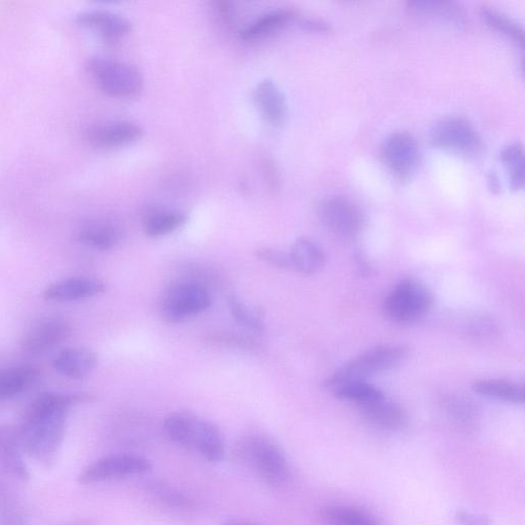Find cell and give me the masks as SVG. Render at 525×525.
<instances>
[{
	"instance_id": "1",
	"label": "cell",
	"mask_w": 525,
	"mask_h": 525,
	"mask_svg": "<svg viewBox=\"0 0 525 525\" xmlns=\"http://www.w3.org/2000/svg\"><path fill=\"white\" fill-rule=\"evenodd\" d=\"M91 400L93 397L88 394H40L32 403L20 433L26 453L40 463H51L64 439L70 409Z\"/></svg>"
},
{
	"instance_id": "2",
	"label": "cell",
	"mask_w": 525,
	"mask_h": 525,
	"mask_svg": "<svg viewBox=\"0 0 525 525\" xmlns=\"http://www.w3.org/2000/svg\"><path fill=\"white\" fill-rule=\"evenodd\" d=\"M165 430L179 447L196 453L209 463H219L225 458L224 436L211 421L186 413H175L167 417Z\"/></svg>"
},
{
	"instance_id": "3",
	"label": "cell",
	"mask_w": 525,
	"mask_h": 525,
	"mask_svg": "<svg viewBox=\"0 0 525 525\" xmlns=\"http://www.w3.org/2000/svg\"><path fill=\"white\" fill-rule=\"evenodd\" d=\"M237 453L242 463L269 486H282L288 481L290 466L287 457L270 438L248 436L239 443Z\"/></svg>"
},
{
	"instance_id": "4",
	"label": "cell",
	"mask_w": 525,
	"mask_h": 525,
	"mask_svg": "<svg viewBox=\"0 0 525 525\" xmlns=\"http://www.w3.org/2000/svg\"><path fill=\"white\" fill-rule=\"evenodd\" d=\"M408 354V348L400 345H382L372 348L346 362L326 382V386L333 389L348 382L367 381L373 376L396 368L407 358Z\"/></svg>"
},
{
	"instance_id": "5",
	"label": "cell",
	"mask_w": 525,
	"mask_h": 525,
	"mask_svg": "<svg viewBox=\"0 0 525 525\" xmlns=\"http://www.w3.org/2000/svg\"><path fill=\"white\" fill-rule=\"evenodd\" d=\"M88 69L99 89L117 99H133L144 89V78L134 65L105 57L92 58Z\"/></svg>"
},
{
	"instance_id": "6",
	"label": "cell",
	"mask_w": 525,
	"mask_h": 525,
	"mask_svg": "<svg viewBox=\"0 0 525 525\" xmlns=\"http://www.w3.org/2000/svg\"><path fill=\"white\" fill-rule=\"evenodd\" d=\"M429 139L434 147L466 157L477 155L482 147L474 126L461 116H447L435 121Z\"/></svg>"
},
{
	"instance_id": "7",
	"label": "cell",
	"mask_w": 525,
	"mask_h": 525,
	"mask_svg": "<svg viewBox=\"0 0 525 525\" xmlns=\"http://www.w3.org/2000/svg\"><path fill=\"white\" fill-rule=\"evenodd\" d=\"M432 305L429 291L415 279L399 282L385 300L387 316L398 323H413L426 315Z\"/></svg>"
},
{
	"instance_id": "8",
	"label": "cell",
	"mask_w": 525,
	"mask_h": 525,
	"mask_svg": "<svg viewBox=\"0 0 525 525\" xmlns=\"http://www.w3.org/2000/svg\"><path fill=\"white\" fill-rule=\"evenodd\" d=\"M211 301L210 292L204 285L196 281H180L166 292L163 314L168 321L180 323L208 310Z\"/></svg>"
},
{
	"instance_id": "9",
	"label": "cell",
	"mask_w": 525,
	"mask_h": 525,
	"mask_svg": "<svg viewBox=\"0 0 525 525\" xmlns=\"http://www.w3.org/2000/svg\"><path fill=\"white\" fill-rule=\"evenodd\" d=\"M380 158L393 177L405 181L412 178L419 168L420 146L407 132L392 133L381 144Z\"/></svg>"
},
{
	"instance_id": "10",
	"label": "cell",
	"mask_w": 525,
	"mask_h": 525,
	"mask_svg": "<svg viewBox=\"0 0 525 525\" xmlns=\"http://www.w3.org/2000/svg\"><path fill=\"white\" fill-rule=\"evenodd\" d=\"M317 216L327 229L343 239H354L362 230L365 219L360 209L345 196L333 195L322 199Z\"/></svg>"
},
{
	"instance_id": "11",
	"label": "cell",
	"mask_w": 525,
	"mask_h": 525,
	"mask_svg": "<svg viewBox=\"0 0 525 525\" xmlns=\"http://www.w3.org/2000/svg\"><path fill=\"white\" fill-rule=\"evenodd\" d=\"M152 465L148 459L135 454H114L103 457L79 474V483L95 484L113 479L127 478L149 472Z\"/></svg>"
},
{
	"instance_id": "12",
	"label": "cell",
	"mask_w": 525,
	"mask_h": 525,
	"mask_svg": "<svg viewBox=\"0 0 525 525\" xmlns=\"http://www.w3.org/2000/svg\"><path fill=\"white\" fill-rule=\"evenodd\" d=\"M70 334L71 327L66 319L46 317L37 321L25 334L22 348L31 356L44 355L66 341Z\"/></svg>"
},
{
	"instance_id": "13",
	"label": "cell",
	"mask_w": 525,
	"mask_h": 525,
	"mask_svg": "<svg viewBox=\"0 0 525 525\" xmlns=\"http://www.w3.org/2000/svg\"><path fill=\"white\" fill-rule=\"evenodd\" d=\"M143 134V129L130 121H109L91 127L87 139L96 147L114 148L135 143Z\"/></svg>"
},
{
	"instance_id": "14",
	"label": "cell",
	"mask_w": 525,
	"mask_h": 525,
	"mask_svg": "<svg viewBox=\"0 0 525 525\" xmlns=\"http://www.w3.org/2000/svg\"><path fill=\"white\" fill-rule=\"evenodd\" d=\"M76 22L89 30L98 33L108 42H115L133 30L129 19L107 10H89L76 16Z\"/></svg>"
},
{
	"instance_id": "15",
	"label": "cell",
	"mask_w": 525,
	"mask_h": 525,
	"mask_svg": "<svg viewBox=\"0 0 525 525\" xmlns=\"http://www.w3.org/2000/svg\"><path fill=\"white\" fill-rule=\"evenodd\" d=\"M106 291L103 281L90 277H73L55 282L45 291V298L53 302H75L99 296Z\"/></svg>"
},
{
	"instance_id": "16",
	"label": "cell",
	"mask_w": 525,
	"mask_h": 525,
	"mask_svg": "<svg viewBox=\"0 0 525 525\" xmlns=\"http://www.w3.org/2000/svg\"><path fill=\"white\" fill-rule=\"evenodd\" d=\"M97 365V354L88 348L64 349L53 360V367L58 373L74 380L88 378Z\"/></svg>"
},
{
	"instance_id": "17",
	"label": "cell",
	"mask_w": 525,
	"mask_h": 525,
	"mask_svg": "<svg viewBox=\"0 0 525 525\" xmlns=\"http://www.w3.org/2000/svg\"><path fill=\"white\" fill-rule=\"evenodd\" d=\"M254 100L266 123L278 126L284 121L288 111L287 101L272 79L266 78L257 85Z\"/></svg>"
},
{
	"instance_id": "18",
	"label": "cell",
	"mask_w": 525,
	"mask_h": 525,
	"mask_svg": "<svg viewBox=\"0 0 525 525\" xmlns=\"http://www.w3.org/2000/svg\"><path fill=\"white\" fill-rule=\"evenodd\" d=\"M298 18V14L292 10L271 11L242 29L239 36L245 43H256L285 29L292 23H297Z\"/></svg>"
},
{
	"instance_id": "19",
	"label": "cell",
	"mask_w": 525,
	"mask_h": 525,
	"mask_svg": "<svg viewBox=\"0 0 525 525\" xmlns=\"http://www.w3.org/2000/svg\"><path fill=\"white\" fill-rule=\"evenodd\" d=\"M360 407L367 420L383 429L395 430L406 422L405 412L385 396Z\"/></svg>"
},
{
	"instance_id": "20",
	"label": "cell",
	"mask_w": 525,
	"mask_h": 525,
	"mask_svg": "<svg viewBox=\"0 0 525 525\" xmlns=\"http://www.w3.org/2000/svg\"><path fill=\"white\" fill-rule=\"evenodd\" d=\"M293 268L305 275L319 272L327 263L325 253L308 238L301 237L295 241L290 253Z\"/></svg>"
},
{
	"instance_id": "21",
	"label": "cell",
	"mask_w": 525,
	"mask_h": 525,
	"mask_svg": "<svg viewBox=\"0 0 525 525\" xmlns=\"http://www.w3.org/2000/svg\"><path fill=\"white\" fill-rule=\"evenodd\" d=\"M473 391L481 396L511 402L514 405H523L525 399L523 384L506 379L478 381L473 385Z\"/></svg>"
},
{
	"instance_id": "22",
	"label": "cell",
	"mask_w": 525,
	"mask_h": 525,
	"mask_svg": "<svg viewBox=\"0 0 525 525\" xmlns=\"http://www.w3.org/2000/svg\"><path fill=\"white\" fill-rule=\"evenodd\" d=\"M38 377V370L29 365L16 366L0 372V399L11 398L28 390Z\"/></svg>"
},
{
	"instance_id": "23",
	"label": "cell",
	"mask_w": 525,
	"mask_h": 525,
	"mask_svg": "<svg viewBox=\"0 0 525 525\" xmlns=\"http://www.w3.org/2000/svg\"><path fill=\"white\" fill-rule=\"evenodd\" d=\"M120 238L119 230L105 223L87 225L77 233V239L82 244L102 251L114 249L118 245Z\"/></svg>"
},
{
	"instance_id": "24",
	"label": "cell",
	"mask_w": 525,
	"mask_h": 525,
	"mask_svg": "<svg viewBox=\"0 0 525 525\" xmlns=\"http://www.w3.org/2000/svg\"><path fill=\"white\" fill-rule=\"evenodd\" d=\"M409 9L422 16H427L441 22H449L461 26L466 23L464 11L458 4L448 2H410Z\"/></svg>"
},
{
	"instance_id": "25",
	"label": "cell",
	"mask_w": 525,
	"mask_h": 525,
	"mask_svg": "<svg viewBox=\"0 0 525 525\" xmlns=\"http://www.w3.org/2000/svg\"><path fill=\"white\" fill-rule=\"evenodd\" d=\"M479 16L484 23L488 24V26L506 35L521 48L523 47V28L508 15L495 8L484 6L480 8Z\"/></svg>"
},
{
	"instance_id": "26",
	"label": "cell",
	"mask_w": 525,
	"mask_h": 525,
	"mask_svg": "<svg viewBox=\"0 0 525 525\" xmlns=\"http://www.w3.org/2000/svg\"><path fill=\"white\" fill-rule=\"evenodd\" d=\"M505 168L509 186L517 191L524 186V153L520 143H511L505 146L500 154Z\"/></svg>"
},
{
	"instance_id": "27",
	"label": "cell",
	"mask_w": 525,
	"mask_h": 525,
	"mask_svg": "<svg viewBox=\"0 0 525 525\" xmlns=\"http://www.w3.org/2000/svg\"><path fill=\"white\" fill-rule=\"evenodd\" d=\"M0 466L23 480L28 477L18 443L14 436L6 430H0Z\"/></svg>"
},
{
	"instance_id": "28",
	"label": "cell",
	"mask_w": 525,
	"mask_h": 525,
	"mask_svg": "<svg viewBox=\"0 0 525 525\" xmlns=\"http://www.w3.org/2000/svg\"><path fill=\"white\" fill-rule=\"evenodd\" d=\"M332 390L336 397L355 402L359 406L367 405V403L385 396L379 388L370 384L368 381L348 382L338 385Z\"/></svg>"
},
{
	"instance_id": "29",
	"label": "cell",
	"mask_w": 525,
	"mask_h": 525,
	"mask_svg": "<svg viewBox=\"0 0 525 525\" xmlns=\"http://www.w3.org/2000/svg\"><path fill=\"white\" fill-rule=\"evenodd\" d=\"M149 494L160 504L180 510H191L195 507L194 501L171 484L164 481L148 483Z\"/></svg>"
},
{
	"instance_id": "30",
	"label": "cell",
	"mask_w": 525,
	"mask_h": 525,
	"mask_svg": "<svg viewBox=\"0 0 525 525\" xmlns=\"http://www.w3.org/2000/svg\"><path fill=\"white\" fill-rule=\"evenodd\" d=\"M188 217L178 212H160L148 217L145 232L150 237L165 236L186 224Z\"/></svg>"
},
{
	"instance_id": "31",
	"label": "cell",
	"mask_w": 525,
	"mask_h": 525,
	"mask_svg": "<svg viewBox=\"0 0 525 525\" xmlns=\"http://www.w3.org/2000/svg\"><path fill=\"white\" fill-rule=\"evenodd\" d=\"M229 306L232 316L239 325L256 333L264 331V314L260 308L252 307L237 297L230 299Z\"/></svg>"
},
{
	"instance_id": "32",
	"label": "cell",
	"mask_w": 525,
	"mask_h": 525,
	"mask_svg": "<svg viewBox=\"0 0 525 525\" xmlns=\"http://www.w3.org/2000/svg\"><path fill=\"white\" fill-rule=\"evenodd\" d=\"M330 525H377L368 514L346 507H330L323 512Z\"/></svg>"
},
{
	"instance_id": "33",
	"label": "cell",
	"mask_w": 525,
	"mask_h": 525,
	"mask_svg": "<svg viewBox=\"0 0 525 525\" xmlns=\"http://www.w3.org/2000/svg\"><path fill=\"white\" fill-rule=\"evenodd\" d=\"M256 257L271 266L281 269L293 268L292 258L290 253L280 251L273 248H262L256 252Z\"/></svg>"
},
{
	"instance_id": "34",
	"label": "cell",
	"mask_w": 525,
	"mask_h": 525,
	"mask_svg": "<svg viewBox=\"0 0 525 525\" xmlns=\"http://www.w3.org/2000/svg\"><path fill=\"white\" fill-rule=\"evenodd\" d=\"M462 525H489L490 521L486 517L475 516L467 513H459L457 516Z\"/></svg>"
},
{
	"instance_id": "35",
	"label": "cell",
	"mask_w": 525,
	"mask_h": 525,
	"mask_svg": "<svg viewBox=\"0 0 525 525\" xmlns=\"http://www.w3.org/2000/svg\"><path fill=\"white\" fill-rule=\"evenodd\" d=\"M222 525H257L252 522L242 521V520H229L224 522Z\"/></svg>"
},
{
	"instance_id": "36",
	"label": "cell",
	"mask_w": 525,
	"mask_h": 525,
	"mask_svg": "<svg viewBox=\"0 0 525 525\" xmlns=\"http://www.w3.org/2000/svg\"><path fill=\"white\" fill-rule=\"evenodd\" d=\"M489 181L493 190H499V180L495 174L491 175Z\"/></svg>"
}]
</instances>
